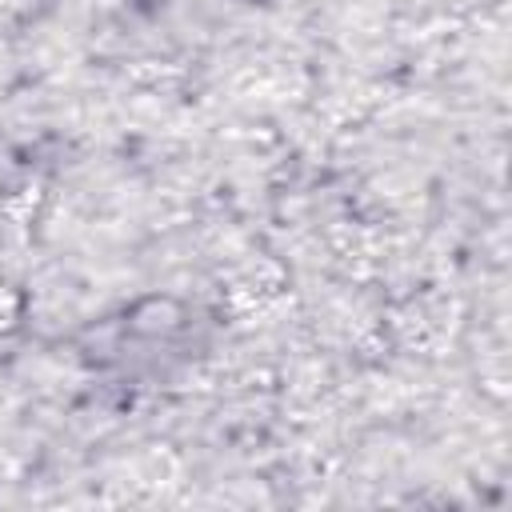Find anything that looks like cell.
<instances>
[{"instance_id":"cell-1","label":"cell","mask_w":512,"mask_h":512,"mask_svg":"<svg viewBox=\"0 0 512 512\" xmlns=\"http://www.w3.org/2000/svg\"><path fill=\"white\" fill-rule=\"evenodd\" d=\"M16 320V292L8 284V276L0 272V328H8Z\"/></svg>"}]
</instances>
